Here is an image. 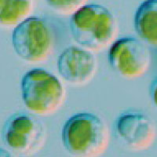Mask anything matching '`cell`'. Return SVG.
I'll use <instances>...</instances> for the list:
<instances>
[{"mask_svg": "<svg viewBox=\"0 0 157 157\" xmlns=\"http://www.w3.org/2000/svg\"><path fill=\"white\" fill-rule=\"evenodd\" d=\"M32 0H0V25L17 26L30 17Z\"/></svg>", "mask_w": 157, "mask_h": 157, "instance_id": "30bf717a", "label": "cell"}, {"mask_svg": "<svg viewBox=\"0 0 157 157\" xmlns=\"http://www.w3.org/2000/svg\"><path fill=\"white\" fill-rule=\"evenodd\" d=\"M134 25L143 41L157 46V0L143 1L134 14Z\"/></svg>", "mask_w": 157, "mask_h": 157, "instance_id": "9c48e42d", "label": "cell"}, {"mask_svg": "<svg viewBox=\"0 0 157 157\" xmlns=\"http://www.w3.org/2000/svg\"><path fill=\"white\" fill-rule=\"evenodd\" d=\"M71 35L75 43L90 52L110 47L118 36V23L112 11L100 4H86L70 18Z\"/></svg>", "mask_w": 157, "mask_h": 157, "instance_id": "7a4b0ae2", "label": "cell"}, {"mask_svg": "<svg viewBox=\"0 0 157 157\" xmlns=\"http://www.w3.org/2000/svg\"><path fill=\"white\" fill-rule=\"evenodd\" d=\"M110 141L109 126L94 113H77L63 126L62 145L71 157H101L107 151Z\"/></svg>", "mask_w": 157, "mask_h": 157, "instance_id": "6da1fadb", "label": "cell"}, {"mask_svg": "<svg viewBox=\"0 0 157 157\" xmlns=\"http://www.w3.org/2000/svg\"><path fill=\"white\" fill-rule=\"evenodd\" d=\"M149 96L152 103L157 108V76L154 78L150 84Z\"/></svg>", "mask_w": 157, "mask_h": 157, "instance_id": "7c38bea8", "label": "cell"}, {"mask_svg": "<svg viewBox=\"0 0 157 157\" xmlns=\"http://www.w3.org/2000/svg\"><path fill=\"white\" fill-rule=\"evenodd\" d=\"M57 70L62 78L74 86H83L93 80L98 62L93 52L80 47L70 46L57 59Z\"/></svg>", "mask_w": 157, "mask_h": 157, "instance_id": "ba28073f", "label": "cell"}, {"mask_svg": "<svg viewBox=\"0 0 157 157\" xmlns=\"http://www.w3.org/2000/svg\"><path fill=\"white\" fill-rule=\"evenodd\" d=\"M0 157H15L10 151L0 147Z\"/></svg>", "mask_w": 157, "mask_h": 157, "instance_id": "4fadbf2b", "label": "cell"}, {"mask_svg": "<svg viewBox=\"0 0 157 157\" xmlns=\"http://www.w3.org/2000/svg\"><path fill=\"white\" fill-rule=\"evenodd\" d=\"M2 136L11 151L23 156H32L40 152L47 138L43 123L27 113H16L8 118Z\"/></svg>", "mask_w": 157, "mask_h": 157, "instance_id": "5b68a950", "label": "cell"}, {"mask_svg": "<svg viewBox=\"0 0 157 157\" xmlns=\"http://www.w3.org/2000/svg\"><path fill=\"white\" fill-rule=\"evenodd\" d=\"M108 60L111 68L127 79L142 77L151 64L149 50L135 37L116 39L109 47Z\"/></svg>", "mask_w": 157, "mask_h": 157, "instance_id": "8992f818", "label": "cell"}, {"mask_svg": "<svg viewBox=\"0 0 157 157\" xmlns=\"http://www.w3.org/2000/svg\"><path fill=\"white\" fill-rule=\"evenodd\" d=\"M56 12L62 15H72L86 5L87 0H46Z\"/></svg>", "mask_w": 157, "mask_h": 157, "instance_id": "8fae6325", "label": "cell"}, {"mask_svg": "<svg viewBox=\"0 0 157 157\" xmlns=\"http://www.w3.org/2000/svg\"><path fill=\"white\" fill-rule=\"evenodd\" d=\"M56 32L48 20L30 17L13 31L12 44L20 58L31 63L46 61L56 46Z\"/></svg>", "mask_w": 157, "mask_h": 157, "instance_id": "277c9868", "label": "cell"}, {"mask_svg": "<svg viewBox=\"0 0 157 157\" xmlns=\"http://www.w3.org/2000/svg\"><path fill=\"white\" fill-rule=\"evenodd\" d=\"M115 131L123 146L134 152L149 148L157 136L155 122L147 115L134 111L122 113L117 118Z\"/></svg>", "mask_w": 157, "mask_h": 157, "instance_id": "52a82bcc", "label": "cell"}, {"mask_svg": "<svg viewBox=\"0 0 157 157\" xmlns=\"http://www.w3.org/2000/svg\"><path fill=\"white\" fill-rule=\"evenodd\" d=\"M22 100L32 114L50 116L63 105L66 92L54 75L41 68L27 71L21 83Z\"/></svg>", "mask_w": 157, "mask_h": 157, "instance_id": "3957f363", "label": "cell"}]
</instances>
